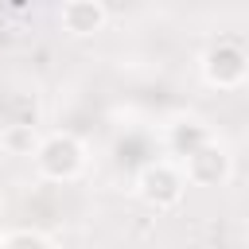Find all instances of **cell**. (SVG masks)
I'll use <instances>...</instances> for the list:
<instances>
[{"instance_id": "cell-6", "label": "cell", "mask_w": 249, "mask_h": 249, "mask_svg": "<svg viewBox=\"0 0 249 249\" xmlns=\"http://www.w3.org/2000/svg\"><path fill=\"white\" fill-rule=\"evenodd\" d=\"M0 148L8 152V156H35V148H39V132H35V124H8V128H0Z\"/></svg>"}, {"instance_id": "cell-3", "label": "cell", "mask_w": 249, "mask_h": 249, "mask_svg": "<svg viewBox=\"0 0 249 249\" xmlns=\"http://www.w3.org/2000/svg\"><path fill=\"white\" fill-rule=\"evenodd\" d=\"M202 78L218 89H233L245 82V51L241 43L226 39V43H214L206 54H202Z\"/></svg>"}, {"instance_id": "cell-1", "label": "cell", "mask_w": 249, "mask_h": 249, "mask_svg": "<svg viewBox=\"0 0 249 249\" xmlns=\"http://www.w3.org/2000/svg\"><path fill=\"white\" fill-rule=\"evenodd\" d=\"M35 167H39L43 179H54V183L74 179V175L86 167V148H82L78 136L54 132V136L39 140V148H35Z\"/></svg>"}, {"instance_id": "cell-4", "label": "cell", "mask_w": 249, "mask_h": 249, "mask_svg": "<svg viewBox=\"0 0 249 249\" xmlns=\"http://www.w3.org/2000/svg\"><path fill=\"white\" fill-rule=\"evenodd\" d=\"M230 175V156L210 140L202 148H195L191 156H183V179L195 187H218Z\"/></svg>"}, {"instance_id": "cell-5", "label": "cell", "mask_w": 249, "mask_h": 249, "mask_svg": "<svg viewBox=\"0 0 249 249\" xmlns=\"http://www.w3.org/2000/svg\"><path fill=\"white\" fill-rule=\"evenodd\" d=\"M58 19H62V27H66L70 35H93V31L105 27L109 8L97 4V0H70V4H62Z\"/></svg>"}, {"instance_id": "cell-2", "label": "cell", "mask_w": 249, "mask_h": 249, "mask_svg": "<svg viewBox=\"0 0 249 249\" xmlns=\"http://www.w3.org/2000/svg\"><path fill=\"white\" fill-rule=\"evenodd\" d=\"M183 187H187L183 171H179L175 163H167V160L148 163V167L140 171V179H136V195H140L152 210H171V206H179Z\"/></svg>"}]
</instances>
